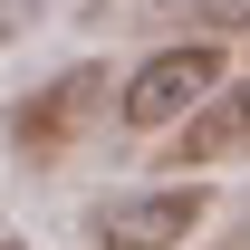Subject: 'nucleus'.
Wrapping results in <instances>:
<instances>
[{
  "label": "nucleus",
  "instance_id": "1",
  "mask_svg": "<svg viewBox=\"0 0 250 250\" xmlns=\"http://www.w3.org/2000/svg\"><path fill=\"white\" fill-rule=\"evenodd\" d=\"M221 77H231V67H221V39H173L154 58H135V77L116 87V125L125 135H173Z\"/></svg>",
  "mask_w": 250,
  "mask_h": 250
},
{
  "label": "nucleus",
  "instance_id": "2",
  "mask_svg": "<svg viewBox=\"0 0 250 250\" xmlns=\"http://www.w3.org/2000/svg\"><path fill=\"white\" fill-rule=\"evenodd\" d=\"M202 221H212L202 183H145V192H116L87 212V250H183Z\"/></svg>",
  "mask_w": 250,
  "mask_h": 250
},
{
  "label": "nucleus",
  "instance_id": "3",
  "mask_svg": "<svg viewBox=\"0 0 250 250\" xmlns=\"http://www.w3.org/2000/svg\"><path fill=\"white\" fill-rule=\"evenodd\" d=\"M96 96H106V67H96V58L58 67V77H39V87L10 106V154H20V164H58L67 145H77V125H87Z\"/></svg>",
  "mask_w": 250,
  "mask_h": 250
},
{
  "label": "nucleus",
  "instance_id": "4",
  "mask_svg": "<svg viewBox=\"0 0 250 250\" xmlns=\"http://www.w3.org/2000/svg\"><path fill=\"white\" fill-rule=\"evenodd\" d=\"M231 154H250V77H221L202 106H192L183 125H173V164H231Z\"/></svg>",
  "mask_w": 250,
  "mask_h": 250
},
{
  "label": "nucleus",
  "instance_id": "5",
  "mask_svg": "<svg viewBox=\"0 0 250 250\" xmlns=\"http://www.w3.org/2000/svg\"><path fill=\"white\" fill-rule=\"evenodd\" d=\"M29 20H39V0H0V48H10V39L29 29Z\"/></svg>",
  "mask_w": 250,
  "mask_h": 250
},
{
  "label": "nucleus",
  "instance_id": "6",
  "mask_svg": "<svg viewBox=\"0 0 250 250\" xmlns=\"http://www.w3.org/2000/svg\"><path fill=\"white\" fill-rule=\"evenodd\" d=\"M145 10H192V0H145Z\"/></svg>",
  "mask_w": 250,
  "mask_h": 250
},
{
  "label": "nucleus",
  "instance_id": "7",
  "mask_svg": "<svg viewBox=\"0 0 250 250\" xmlns=\"http://www.w3.org/2000/svg\"><path fill=\"white\" fill-rule=\"evenodd\" d=\"M0 250H29V241H20V231H0Z\"/></svg>",
  "mask_w": 250,
  "mask_h": 250
}]
</instances>
